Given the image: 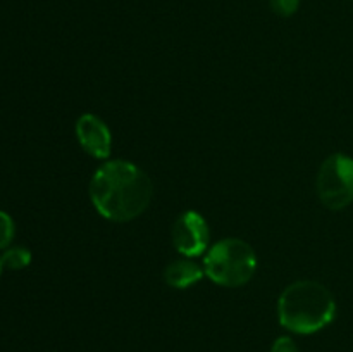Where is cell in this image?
I'll return each mask as SVG.
<instances>
[{
  "label": "cell",
  "instance_id": "1",
  "mask_svg": "<svg viewBox=\"0 0 353 352\" xmlns=\"http://www.w3.org/2000/svg\"><path fill=\"white\" fill-rule=\"evenodd\" d=\"M90 200L107 221L128 223L147 211L154 195L152 179L140 166L123 159H109L93 173Z\"/></svg>",
  "mask_w": 353,
  "mask_h": 352
},
{
  "label": "cell",
  "instance_id": "2",
  "mask_svg": "<svg viewBox=\"0 0 353 352\" xmlns=\"http://www.w3.org/2000/svg\"><path fill=\"white\" fill-rule=\"evenodd\" d=\"M336 300L331 290L316 280H299L281 292L278 320L292 333L312 335L333 323Z\"/></svg>",
  "mask_w": 353,
  "mask_h": 352
},
{
  "label": "cell",
  "instance_id": "3",
  "mask_svg": "<svg viewBox=\"0 0 353 352\" xmlns=\"http://www.w3.org/2000/svg\"><path fill=\"white\" fill-rule=\"evenodd\" d=\"M257 254L248 242L228 237L210 245L203 255L205 276L219 286L247 285L257 271Z\"/></svg>",
  "mask_w": 353,
  "mask_h": 352
},
{
  "label": "cell",
  "instance_id": "4",
  "mask_svg": "<svg viewBox=\"0 0 353 352\" xmlns=\"http://www.w3.org/2000/svg\"><path fill=\"white\" fill-rule=\"evenodd\" d=\"M317 195L324 207L340 211L353 202V157L347 154H331L321 164L316 179Z\"/></svg>",
  "mask_w": 353,
  "mask_h": 352
},
{
  "label": "cell",
  "instance_id": "5",
  "mask_svg": "<svg viewBox=\"0 0 353 352\" xmlns=\"http://www.w3.org/2000/svg\"><path fill=\"white\" fill-rule=\"evenodd\" d=\"M172 245L183 257L205 255L210 247L209 223L199 211H185L172 224Z\"/></svg>",
  "mask_w": 353,
  "mask_h": 352
},
{
  "label": "cell",
  "instance_id": "6",
  "mask_svg": "<svg viewBox=\"0 0 353 352\" xmlns=\"http://www.w3.org/2000/svg\"><path fill=\"white\" fill-rule=\"evenodd\" d=\"M76 138L83 150L99 161H107L112 150V133L105 121L97 114L86 113L78 117L74 126Z\"/></svg>",
  "mask_w": 353,
  "mask_h": 352
},
{
  "label": "cell",
  "instance_id": "7",
  "mask_svg": "<svg viewBox=\"0 0 353 352\" xmlns=\"http://www.w3.org/2000/svg\"><path fill=\"white\" fill-rule=\"evenodd\" d=\"M205 276L203 264H199L192 257H179L169 262L164 269V282L171 289L185 290L196 285Z\"/></svg>",
  "mask_w": 353,
  "mask_h": 352
},
{
  "label": "cell",
  "instance_id": "8",
  "mask_svg": "<svg viewBox=\"0 0 353 352\" xmlns=\"http://www.w3.org/2000/svg\"><path fill=\"white\" fill-rule=\"evenodd\" d=\"M0 261H2V266L6 269L17 271V269H23L26 266H30L31 252L24 247H9L0 255Z\"/></svg>",
  "mask_w": 353,
  "mask_h": 352
},
{
  "label": "cell",
  "instance_id": "9",
  "mask_svg": "<svg viewBox=\"0 0 353 352\" xmlns=\"http://www.w3.org/2000/svg\"><path fill=\"white\" fill-rule=\"evenodd\" d=\"M14 240V221L7 213L0 211V248H9Z\"/></svg>",
  "mask_w": 353,
  "mask_h": 352
},
{
  "label": "cell",
  "instance_id": "10",
  "mask_svg": "<svg viewBox=\"0 0 353 352\" xmlns=\"http://www.w3.org/2000/svg\"><path fill=\"white\" fill-rule=\"evenodd\" d=\"M269 6L278 16L290 17L299 10L300 0H269Z\"/></svg>",
  "mask_w": 353,
  "mask_h": 352
},
{
  "label": "cell",
  "instance_id": "11",
  "mask_svg": "<svg viewBox=\"0 0 353 352\" xmlns=\"http://www.w3.org/2000/svg\"><path fill=\"white\" fill-rule=\"evenodd\" d=\"M271 352H300V349L292 337L283 335V337L276 338L271 347Z\"/></svg>",
  "mask_w": 353,
  "mask_h": 352
},
{
  "label": "cell",
  "instance_id": "12",
  "mask_svg": "<svg viewBox=\"0 0 353 352\" xmlns=\"http://www.w3.org/2000/svg\"><path fill=\"white\" fill-rule=\"evenodd\" d=\"M2 269H3V266H2V261H0V273H2Z\"/></svg>",
  "mask_w": 353,
  "mask_h": 352
}]
</instances>
